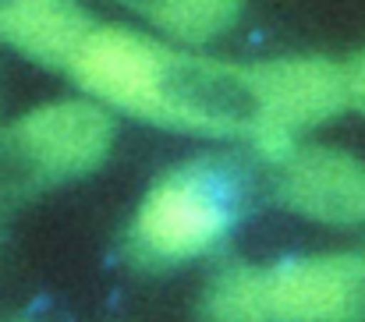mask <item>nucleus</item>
<instances>
[{
	"instance_id": "nucleus-1",
	"label": "nucleus",
	"mask_w": 365,
	"mask_h": 322,
	"mask_svg": "<svg viewBox=\"0 0 365 322\" xmlns=\"http://www.w3.org/2000/svg\"><path fill=\"white\" fill-rule=\"evenodd\" d=\"M107 110L206 138L266 149V75L259 64L206 57L124 25H93L68 64Z\"/></svg>"
},
{
	"instance_id": "nucleus-2",
	"label": "nucleus",
	"mask_w": 365,
	"mask_h": 322,
	"mask_svg": "<svg viewBox=\"0 0 365 322\" xmlns=\"http://www.w3.org/2000/svg\"><path fill=\"white\" fill-rule=\"evenodd\" d=\"M202 322H365V251L231 266L202 298Z\"/></svg>"
},
{
	"instance_id": "nucleus-3",
	"label": "nucleus",
	"mask_w": 365,
	"mask_h": 322,
	"mask_svg": "<svg viewBox=\"0 0 365 322\" xmlns=\"http://www.w3.org/2000/svg\"><path fill=\"white\" fill-rule=\"evenodd\" d=\"M238 181L217 160H192L167 170L131 219V251L138 262L178 266L213 251L238 219Z\"/></svg>"
},
{
	"instance_id": "nucleus-4",
	"label": "nucleus",
	"mask_w": 365,
	"mask_h": 322,
	"mask_svg": "<svg viewBox=\"0 0 365 322\" xmlns=\"http://www.w3.org/2000/svg\"><path fill=\"white\" fill-rule=\"evenodd\" d=\"M114 145V120L103 103L53 100L18 117L4 135L11 170L29 181H68L96 170Z\"/></svg>"
},
{
	"instance_id": "nucleus-5",
	"label": "nucleus",
	"mask_w": 365,
	"mask_h": 322,
	"mask_svg": "<svg viewBox=\"0 0 365 322\" xmlns=\"http://www.w3.org/2000/svg\"><path fill=\"white\" fill-rule=\"evenodd\" d=\"M277 163V195L291 213L327 227L365 223V160L334 145H294Z\"/></svg>"
},
{
	"instance_id": "nucleus-6",
	"label": "nucleus",
	"mask_w": 365,
	"mask_h": 322,
	"mask_svg": "<svg viewBox=\"0 0 365 322\" xmlns=\"http://www.w3.org/2000/svg\"><path fill=\"white\" fill-rule=\"evenodd\" d=\"M266 75V149L280 160L305 131L337 117L344 103V71L327 57H277L262 61Z\"/></svg>"
},
{
	"instance_id": "nucleus-7",
	"label": "nucleus",
	"mask_w": 365,
	"mask_h": 322,
	"mask_svg": "<svg viewBox=\"0 0 365 322\" xmlns=\"http://www.w3.org/2000/svg\"><path fill=\"white\" fill-rule=\"evenodd\" d=\"M89 28L93 21L75 0H0V39L50 68L68 71Z\"/></svg>"
},
{
	"instance_id": "nucleus-8",
	"label": "nucleus",
	"mask_w": 365,
	"mask_h": 322,
	"mask_svg": "<svg viewBox=\"0 0 365 322\" xmlns=\"http://www.w3.org/2000/svg\"><path fill=\"white\" fill-rule=\"evenodd\" d=\"M131 11L170 43H210L224 36L242 11V0H107Z\"/></svg>"
},
{
	"instance_id": "nucleus-9",
	"label": "nucleus",
	"mask_w": 365,
	"mask_h": 322,
	"mask_svg": "<svg viewBox=\"0 0 365 322\" xmlns=\"http://www.w3.org/2000/svg\"><path fill=\"white\" fill-rule=\"evenodd\" d=\"M341 71H344V103L365 117V50L355 53L348 64H341Z\"/></svg>"
}]
</instances>
